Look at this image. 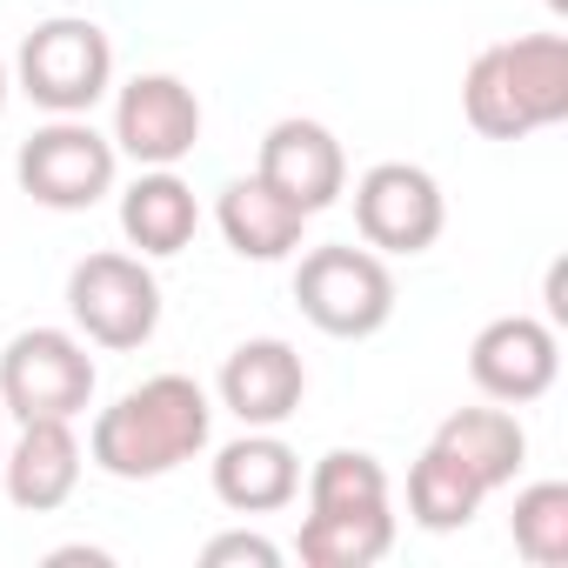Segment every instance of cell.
I'll list each match as a JSON object with an SVG mask.
<instances>
[{
    "instance_id": "cell-1",
    "label": "cell",
    "mask_w": 568,
    "mask_h": 568,
    "mask_svg": "<svg viewBox=\"0 0 568 568\" xmlns=\"http://www.w3.org/2000/svg\"><path fill=\"white\" fill-rule=\"evenodd\" d=\"M214 435V402L201 382L187 375H154L141 388H128L114 408L94 415L88 455L101 475L114 481H161L181 462H194Z\"/></svg>"
},
{
    "instance_id": "cell-2",
    "label": "cell",
    "mask_w": 568,
    "mask_h": 568,
    "mask_svg": "<svg viewBox=\"0 0 568 568\" xmlns=\"http://www.w3.org/2000/svg\"><path fill=\"white\" fill-rule=\"evenodd\" d=\"M462 114L488 141H521L568 121V41L521 34V41L481 48L462 74Z\"/></svg>"
},
{
    "instance_id": "cell-3",
    "label": "cell",
    "mask_w": 568,
    "mask_h": 568,
    "mask_svg": "<svg viewBox=\"0 0 568 568\" xmlns=\"http://www.w3.org/2000/svg\"><path fill=\"white\" fill-rule=\"evenodd\" d=\"M295 302L322 335L368 342L395 322V274L375 247H355V241L308 247L302 267H295Z\"/></svg>"
},
{
    "instance_id": "cell-4",
    "label": "cell",
    "mask_w": 568,
    "mask_h": 568,
    "mask_svg": "<svg viewBox=\"0 0 568 568\" xmlns=\"http://www.w3.org/2000/svg\"><path fill=\"white\" fill-rule=\"evenodd\" d=\"M94 355L68 328H21L0 348V415L14 422H74L94 402Z\"/></svg>"
},
{
    "instance_id": "cell-5",
    "label": "cell",
    "mask_w": 568,
    "mask_h": 568,
    "mask_svg": "<svg viewBox=\"0 0 568 568\" xmlns=\"http://www.w3.org/2000/svg\"><path fill=\"white\" fill-rule=\"evenodd\" d=\"M14 81L48 114H88L114 88V41L94 21H81V14H54V21H41L21 41Z\"/></svg>"
},
{
    "instance_id": "cell-6",
    "label": "cell",
    "mask_w": 568,
    "mask_h": 568,
    "mask_svg": "<svg viewBox=\"0 0 568 568\" xmlns=\"http://www.w3.org/2000/svg\"><path fill=\"white\" fill-rule=\"evenodd\" d=\"M68 315L94 348L128 355V348L154 342V328H161V281L141 254H114V247L88 254L68 274Z\"/></svg>"
},
{
    "instance_id": "cell-7",
    "label": "cell",
    "mask_w": 568,
    "mask_h": 568,
    "mask_svg": "<svg viewBox=\"0 0 568 568\" xmlns=\"http://www.w3.org/2000/svg\"><path fill=\"white\" fill-rule=\"evenodd\" d=\"M114 168H121V154H114L108 134L88 128V114H54V121L34 128V134L21 141V154H14L21 194H34V201L54 207V214H81V207H94L101 194H114Z\"/></svg>"
},
{
    "instance_id": "cell-8",
    "label": "cell",
    "mask_w": 568,
    "mask_h": 568,
    "mask_svg": "<svg viewBox=\"0 0 568 568\" xmlns=\"http://www.w3.org/2000/svg\"><path fill=\"white\" fill-rule=\"evenodd\" d=\"M355 227L375 254H428L448 227L442 181L415 161H382L355 181Z\"/></svg>"
},
{
    "instance_id": "cell-9",
    "label": "cell",
    "mask_w": 568,
    "mask_h": 568,
    "mask_svg": "<svg viewBox=\"0 0 568 568\" xmlns=\"http://www.w3.org/2000/svg\"><path fill=\"white\" fill-rule=\"evenodd\" d=\"M114 154L141 168H174L201 148V101L181 74H134L114 94Z\"/></svg>"
},
{
    "instance_id": "cell-10",
    "label": "cell",
    "mask_w": 568,
    "mask_h": 568,
    "mask_svg": "<svg viewBox=\"0 0 568 568\" xmlns=\"http://www.w3.org/2000/svg\"><path fill=\"white\" fill-rule=\"evenodd\" d=\"M555 375H561V342L535 315H501L468 342V382L501 408L541 402L555 388Z\"/></svg>"
},
{
    "instance_id": "cell-11",
    "label": "cell",
    "mask_w": 568,
    "mask_h": 568,
    "mask_svg": "<svg viewBox=\"0 0 568 568\" xmlns=\"http://www.w3.org/2000/svg\"><path fill=\"white\" fill-rule=\"evenodd\" d=\"M254 174H261L267 187H281L302 214H322V207H335V201L348 194V154H342V141H335L322 121H302V114L274 121V128L261 134Z\"/></svg>"
},
{
    "instance_id": "cell-12",
    "label": "cell",
    "mask_w": 568,
    "mask_h": 568,
    "mask_svg": "<svg viewBox=\"0 0 568 568\" xmlns=\"http://www.w3.org/2000/svg\"><path fill=\"white\" fill-rule=\"evenodd\" d=\"M302 395H308V362L281 335H254L221 362V408L241 428H281L288 415H302Z\"/></svg>"
},
{
    "instance_id": "cell-13",
    "label": "cell",
    "mask_w": 568,
    "mask_h": 568,
    "mask_svg": "<svg viewBox=\"0 0 568 568\" xmlns=\"http://www.w3.org/2000/svg\"><path fill=\"white\" fill-rule=\"evenodd\" d=\"M214 495L234 515H274L302 495V455L274 428H247L241 442L214 455Z\"/></svg>"
},
{
    "instance_id": "cell-14",
    "label": "cell",
    "mask_w": 568,
    "mask_h": 568,
    "mask_svg": "<svg viewBox=\"0 0 568 568\" xmlns=\"http://www.w3.org/2000/svg\"><path fill=\"white\" fill-rule=\"evenodd\" d=\"M214 221H221V234H227V247H234L241 261H288V254L302 247V234H308L315 214H302L288 194L267 187L261 174H241V181L221 187Z\"/></svg>"
},
{
    "instance_id": "cell-15",
    "label": "cell",
    "mask_w": 568,
    "mask_h": 568,
    "mask_svg": "<svg viewBox=\"0 0 568 568\" xmlns=\"http://www.w3.org/2000/svg\"><path fill=\"white\" fill-rule=\"evenodd\" d=\"M8 501L28 515H54L81 488V442L74 422H21V442L8 448Z\"/></svg>"
},
{
    "instance_id": "cell-16",
    "label": "cell",
    "mask_w": 568,
    "mask_h": 568,
    "mask_svg": "<svg viewBox=\"0 0 568 568\" xmlns=\"http://www.w3.org/2000/svg\"><path fill=\"white\" fill-rule=\"evenodd\" d=\"M201 227V201L174 168H141V181L121 194V234L128 247H141L148 261H168L194 241Z\"/></svg>"
},
{
    "instance_id": "cell-17",
    "label": "cell",
    "mask_w": 568,
    "mask_h": 568,
    "mask_svg": "<svg viewBox=\"0 0 568 568\" xmlns=\"http://www.w3.org/2000/svg\"><path fill=\"white\" fill-rule=\"evenodd\" d=\"M435 448H448L488 495L508 488L528 462V428L508 415V408H455L442 428H435Z\"/></svg>"
},
{
    "instance_id": "cell-18",
    "label": "cell",
    "mask_w": 568,
    "mask_h": 568,
    "mask_svg": "<svg viewBox=\"0 0 568 568\" xmlns=\"http://www.w3.org/2000/svg\"><path fill=\"white\" fill-rule=\"evenodd\" d=\"M388 548H395V508H335V515L308 508L295 541L308 568H375Z\"/></svg>"
},
{
    "instance_id": "cell-19",
    "label": "cell",
    "mask_w": 568,
    "mask_h": 568,
    "mask_svg": "<svg viewBox=\"0 0 568 568\" xmlns=\"http://www.w3.org/2000/svg\"><path fill=\"white\" fill-rule=\"evenodd\" d=\"M488 501V488L448 455V448H422V462L408 468V515H415V528H428V535H455V528H468L475 521V508Z\"/></svg>"
},
{
    "instance_id": "cell-20",
    "label": "cell",
    "mask_w": 568,
    "mask_h": 568,
    "mask_svg": "<svg viewBox=\"0 0 568 568\" xmlns=\"http://www.w3.org/2000/svg\"><path fill=\"white\" fill-rule=\"evenodd\" d=\"M308 508L335 515V508H388V468L368 448H328L308 468Z\"/></svg>"
},
{
    "instance_id": "cell-21",
    "label": "cell",
    "mask_w": 568,
    "mask_h": 568,
    "mask_svg": "<svg viewBox=\"0 0 568 568\" xmlns=\"http://www.w3.org/2000/svg\"><path fill=\"white\" fill-rule=\"evenodd\" d=\"M515 548L535 561V568H561L568 561V481H528L515 495Z\"/></svg>"
},
{
    "instance_id": "cell-22",
    "label": "cell",
    "mask_w": 568,
    "mask_h": 568,
    "mask_svg": "<svg viewBox=\"0 0 568 568\" xmlns=\"http://www.w3.org/2000/svg\"><path fill=\"white\" fill-rule=\"evenodd\" d=\"M227 561H247V568H281V548H274L267 535L234 528V535H214V541L201 548V568H227Z\"/></svg>"
},
{
    "instance_id": "cell-23",
    "label": "cell",
    "mask_w": 568,
    "mask_h": 568,
    "mask_svg": "<svg viewBox=\"0 0 568 568\" xmlns=\"http://www.w3.org/2000/svg\"><path fill=\"white\" fill-rule=\"evenodd\" d=\"M8 94H14V81H8V61H0V108H8Z\"/></svg>"
}]
</instances>
